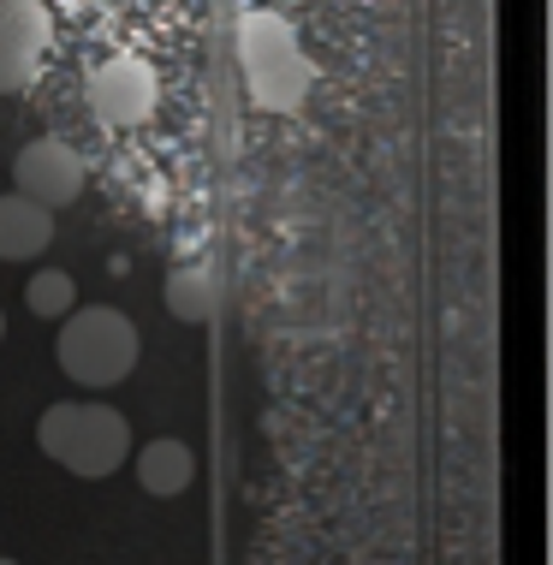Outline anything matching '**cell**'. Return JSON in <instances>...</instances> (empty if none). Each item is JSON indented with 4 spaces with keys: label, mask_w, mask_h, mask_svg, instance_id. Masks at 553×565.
Returning a JSON list of instances; mask_svg holds the SVG:
<instances>
[{
    "label": "cell",
    "mask_w": 553,
    "mask_h": 565,
    "mask_svg": "<svg viewBox=\"0 0 553 565\" xmlns=\"http://www.w3.org/2000/svg\"><path fill=\"white\" fill-rule=\"evenodd\" d=\"M238 66H244V84H251L256 108H268V114L304 108V96H310V84H316L310 54H304L298 30H291L280 12H244Z\"/></svg>",
    "instance_id": "obj_1"
},
{
    "label": "cell",
    "mask_w": 553,
    "mask_h": 565,
    "mask_svg": "<svg viewBox=\"0 0 553 565\" xmlns=\"http://www.w3.org/2000/svg\"><path fill=\"white\" fill-rule=\"evenodd\" d=\"M137 322L126 310H114V303H72L66 316H60V340H54V358L60 370H66L78 387H119L131 370H137Z\"/></svg>",
    "instance_id": "obj_2"
},
{
    "label": "cell",
    "mask_w": 553,
    "mask_h": 565,
    "mask_svg": "<svg viewBox=\"0 0 553 565\" xmlns=\"http://www.w3.org/2000/svg\"><path fill=\"white\" fill-rule=\"evenodd\" d=\"M36 440L42 452L54 458L60 470L72 477H114L131 452V429L114 405H89V399H66V405H49L36 423Z\"/></svg>",
    "instance_id": "obj_3"
},
{
    "label": "cell",
    "mask_w": 553,
    "mask_h": 565,
    "mask_svg": "<svg viewBox=\"0 0 553 565\" xmlns=\"http://www.w3.org/2000/svg\"><path fill=\"white\" fill-rule=\"evenodd\" d=\"M156 96H161L156 72L131 54H114L89 72V114H96L102 126H119V131L143 126V119L156 114Z\"/></svg>",
    "instance_id": "obj_4"
},
{
    "label": "cell",
    "mask_w": 553,
    "mask_h": 565,
    "mask_svg": "<svg viewBox=\"0 0 553 565\" xmlns=\"http://www.w3.org/2000/svg\"><path fill=\"white\" fill-rule=\"evenodd\" d=\"M12 191H24L42 209H66L84 191V161L66 137H36L12 156Z\"/></svg>",
    "instance_id": "obj_5"
},
{
    "label": "cell",
    "mask_w": 553,
    "mask_h": 565,
    "mask_svg": "<svg viewBox=\"0 0 553 565\" xmlns=\"http://www.w3.org/2000/svg\"><path fill=\"white\" fill-rule=\"evenodd\" d=\"M49 36H54V24L42 0H0V96L24 89L42 72Z\"/></svg>",
    "instance_id": "obj_6"
},
{
    "label": "cell",
    "mask_w": 553,
    "mask_h": 565,
    "mask_svg": "<svg viewBox=\"0 0 553 565\" xmlns=\"http://www.w3.org/2000/svg\"><path fill=\"white\" fill-rule=\"evenodd\" d=\"M54 244V209L30 203L24 191L0 196V263H30Z\"/></svg>",
    "instance_id": "obj_7"
},
{
    "label": "cell",
    "mask_w": 553,
    "mask_h": 565,
    "mask_svg": "<svg viewBox=\"0 0 553 565\" xmlns=\"http://www.w3.org/2000/svg\"><path fill=\"white\" fill-rule=\"evenodd\" d=\"M137 482L156 500H173L196 482V452L184 447V440H149V447L137 452Z\"/></svg>",
    "instance_id": "obj_8"
},
{
    "label": "cell",
    "mask_w": 553,
    "mask_h": 565,
    "mask_svg": "<svg viewBox=\"0 0 553 565\" xmlns=\"http://www.w3.org/2000/svg\"><path fill=\"white\" fill-rule=\"evenodd\" d=\"M167 310H173L179 322H209V316L221 310V280H214L209 268H173L167 274Z\"/></svg>",
    "instance_id": "obj_9"
},
{
    "label": "cell",
    "mask_w": 553,
    "mask_h": 565,
    "mask_svg": "<svg viewBox=\"0 0 553 565\" xmlns=\"http://www.w3.org/2000/svg\"><path fill=\"white\" fill-rule=\"evenodd\" d=\"M24 303H30V316H49V322H60V316L78 303V286H72L66 268H42V274H30Z\"/></svg>",
    "instance_id": "obj_10"
},
{
    "label": "cell",
    "mask_w": 553,
    "mask_h": 565,
    "mask_svg": "<svg viewBox=\"0 0 553 565\" xmlns=\"http://www.w3.org/2000/svg\"><path fill=\"white\" fill-rule=\"evenodd\" d=\"M0 340H7V316H0Z\"/></svg>",
    "instance_id": "obj_11"
},
{
    "label": "cell",
    "mask_w": 553,
    "mask_h": 565,
    "mask_svg": "<svg viewBox=\"0 0 553 565\" xmlns=\"http://www.w3.org/2000/svg\"><path fill=\"white\" fill-rule=\"evenodd\" d=\"M0 565H19V559H0Z\"/></svg>",
    "instance_id": "obj_12"
}]
</instances>
